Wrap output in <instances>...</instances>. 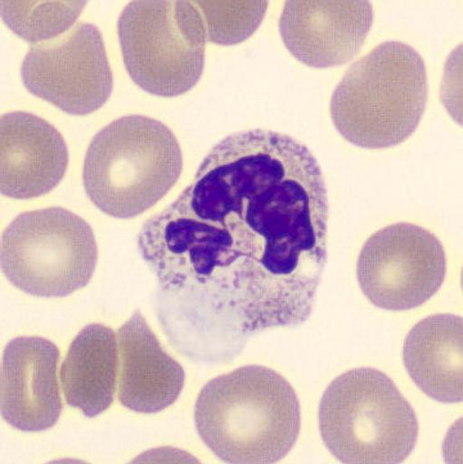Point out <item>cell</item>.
<instances>
[{
    "instance_id": "obj_17",
    "label": "cell",
    "mask_w": 463,
    "mask_h": 464,
    "mask_svg": "<svg viewBox=\"0 0 463 464\" xmlns=\"http://www.w3.org/2000/svg\"><path fill=\"white\" fill-rule=\"evenodd\" d=\"M200 11L207 42L233 45L256 32L268 9V2H193Z\"/></svg>"
},
{
    "instance_id": "obj_4",
    "label": "cell",
    "mask_w": 463,
    "mask_h": 464,
    "mask_svg": "<svg viewBox=\"0 0 463 464\" xmlns=\"http://www.w3.org/2000/svg\"><path fill=\"white\" fill-rule=\"evenodd\" d=\"M182 170L173 131L159 120L130 115L98 131L85 155L82 181L102 213L130 219L160 202Z\"/></svg>"
},
{
    "instance_id": "obj_6",
    "label": "cell",
    "mask_w": 463,
    "mask_h": 464,
    "mask_svg": "<svg viewBox=\"0 0 463 464\" xmlns=\"http://www.w3.org/2000/svg\"><path fill=\"white\" fill-rule=\"evenodd\" d=\"M118 26L125 67L144 92L178 97L200 82L207 40L195 3L134 0Z\"/></svg>"
},
{
    "instance_id": "obj_16",
    "label": "cell",
    "mask_w": 463,
    "mask_h": 464,
    "mask_svg": "<svg viewBox=\"0 0 463 464\" xmlns=\"http://www.w3.org/2000/svg\"><path fill=\"white\" fill-rule=\"evenodd\" d=\"M87 2H9L3 0V21L26 42L38 44L75 26Z\"/></svg>"
},
{
    "instance_id": "obj_15",
    "label": "cell",
    "mask_w": 463,
    "mask_h": 464,
    "mask_svg": "<svg viewBox=\"0 0 463 464\" xmlns=\"http://www.w3.org/2000/svg\"><path fill=\"white\" fill-rule=\"evenodd\" d=\"M61 387L66 402L84 416H100L111 407L118 390V334L89 324L73 339L63 367Z\"/></svg>"
},
{
    "instance_id": "obj_2",
    "label": "cell",
    "mask_w": 463,
    "mask_h": 464,
    "mask_svg": "<svg viewBox=\"0 0 463 464\" xmlns=\"http://www.w3.org/2000/svg\"><path fill=\"white\" fill-rule=\"evenodd\" d=\"M195 423L223 462L271 464L296 444L302 414L295 390L281 374L247 365L207 383L196 401Z\"/></svg>"
},
{
    "instance_id": "obj_11",
    "label": "cell",
    "mask_w": 463,
    "mask_h": 464,
    "mask_svg": "<svg viewBox=\"0 0 463 464\" xmlns=\"http://www.w3.org/2000/svg\"><path fill=\"white\" fill-rule=\"evenodd\" d=\"M60 350L42 337H18L5 347L0 411L5 422L26 432L52 429L63 413Z\"/></svg>"
},
{
    "instance_id": "obj_1",
    "label": "cell",
    "mask_w": 463,
    "mask_h": 464,
    "mask_svg": "<svg viewBox=\"0 0 463 464\" xmlns=\"http://www.w3.org/2000/svg\"><path fill=\"white\" fill-rule=\"evenodd\" d=\"M328 193L295 138L240 131L201 162L138 247L162 290L192 296L244 332L308 321L327 263Z\"/></svg>"
},
{
    "instance_id": "obj_13",
    "label": "cell",
    "mask_w": 463,
    "mask_h": 464,
    "mask_svg": "<svg viewBox=\"0 0 463 464\" xmlns=\"http://www.w3.org/2000/svg\"><path fill=\"white\" fill-rule=\"evenodd\" d=\"M119 401L138 413H158L173 405L184 386L182 365L162 349L140 312L118 331Z\"/></svg>"
},
{
    "instance_id": "obj_10",
    "label": "cell",
    "mask_w": 463,
    "mask_h": 464,
    "mask_svg": "<svg viewBox=\"0 0 463 464\" xmlns=\"http://www.w3.org/2000/svg\"><path fill=\"white\" fill-rule=\"evenodd\" d=\"M373 8L366 0H288L280 33L300 63L331 69L352 61L366 42Z\"/></svg>"
},
{
    "instance_id": "obj_9",
    "label": "cell",
    "mask_w": 463,
    "mask_h": 464,
    "mask_svg": "<svg viewBox=\"0 0 463 464\" xmlns=\"http://www.w3.org/2000/svg\"><path fill=\"white\" fill-rule=\"evenodd\" d=\"M24 88L70 115L96 112L111 97L113 78L104 40L79 23L60 38L30 47L21 66Z\"/></svg>"
},
{
    "instance_id": "obj_7",
    "label": "cell",
    "mask_w": 463,
    "mask_h": 464,
    "mask_svg": "<svg viewBox=\"0 0 463 464\" xmlns=\"http://www.w3.org/2000/svg\"><path fill=\"white\" fill-rule=\"evenodd\" d=\"M98 247L87 221L63 208L21 214L2 235L3 275L38 297H64L87 287Z\"/></svg>"
},
{
    "instance_id": "obj_12",
    "label": "cell",
    "mask_w": 463,
    "mask_h": 464,
    "mask_svg": "<svg viewBox=\"0 0 463 464\" xmlns=\"http://www.w3.org/2000/svg\"><path fill=\"white\" fill-rule=\"evenodd\" d=\"M69 150L60 131L29 112L0 120V190L29 199L56 188L66 174Z\"/></svg>"
},
{
    "instance_id": "obj_3",
    "label": "cell",
    "mask_w": 463,
    "mask_h": 464,
    "mask_svg": "<svg viewBox=\"0 0 463 464\" xmlns=\"http://www.w3.org/2000/svg\"><path fill=\"white\" fill-rule=\"evenodd\" d=\"M428 98L423 58L406 43L391 40L352 64L331 98V118L349 143L391 149L415 133Z\"/></svg>"
},
{
    "instance_id": "obj_8",
    "label": "cell",
    "mask_w": 463,
    "mask_h": 464,
    "mask_svg": "<svg viewBox=\"0 0 463 464\" xmlns=\"http://www.w3.org/2000/svg\"><path fill=\"white\" fill-rule=\"evenodd\" d=\"M447 273L443 245L428 229L391 224L367 239L357 264L358 284L380 309L401 312L428 303Z\"/></svg>"
},
{
    "instance_id": "obj_14",
    "label": "cell",
    "mask_w": 463,
    "mask_h": 464,
    "mask_svg": "<svg viewBox=\"0 0 463 464\" xmlns=\"http://www.w3.org/2000/svg\"><path fill=\"white\" fill-rule=\"evenodd\" d=\"M403 361L413 382L429 398L446 404L462 401V316L431 315L417 323L404 341Z\"/></svg>"
},
{
    "instance_id": "obj_5",
    "label": "cell",
    "mask_w": 463,
    "mask_h": 464,
    "mask_svg": "<svg viewBox=\"0 0 463 464\" xmlns=\"http://www.w3.org/2000/svg\"><path fill=\"white\" fill-rule=\"evenodd\" d=\"M318 422L328 450L342 463H401L419 439L415 411L391 378L373 368L352 370L333 381Z\"/></svg>"
}]
</instances>
